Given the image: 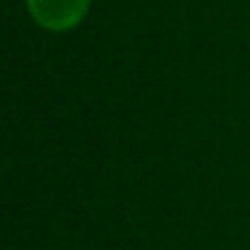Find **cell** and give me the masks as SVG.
Wrapping results in <instances>:
<instances>
[{
  "label": "cell",
  "mask_w": 250,
  "mask_h": 250,
  "mask_svg": "<svg viewBox=\"0 0 250 250\" xmlns=\"http://www.w3.org/2000/svg\"><path fill=\"white\" fill-rule=\"evenodd\" d=\"M91 0H27V10L37 25L52 32H66L76 27L86 13Z\"/></svg>",
  "instance_id": "cell-1"
}]
</instances>
